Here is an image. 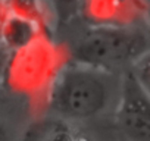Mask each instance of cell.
Wrapping results in <instances>:
<instances>
[{"label": "cell", "mask_w": 150, "mask_h": 141, "mask_svg": "<svg viewBox=\"0 0 150 141\" xmlns=\"http://www.w3.org/2000/svg\"><path fill=\"white\" fill-rule=\"evenodd\" d=\"M8 57H9V51L0 47V81H2L3 74H5L6 63H8Z\"/></svg>", "instance_id": "obj_11"}, {"label": "cell", "mask_w": 150, "mask_h": 141, "mask_svg": "<svg viewBox=\"0 0 150 141\" xmlns=\"http://www.w3.org/2000/svg\"><path fill=\"white\" fill-rule=\"evenodd\" d=\"M129 72L134 75L140 87L150 96V51L146 53L132 68Z\"/></svg>", "instance_id": "obj_9"}, {"label": "cell", "mask_w": 150, "mask_h": 141, "mask_svg": "<svg viewBox=\"0 0 150 141\" xmlns=\"http://www.w3.org/2000/svg\"><path fill=\"white\" fill-rule=\"evenodd\" d=\"M3 97V84H2V81H0V99Z\"/></svg>", "instance_id": "obj_13"}, {"label": "cell", "mask_w": 150, "mask_h": 141, "mask_svg": "<svg viewBox=\"0 0 150 141\" xmlns=\"http://www.w3.org/2000/svg\"><path fill=\"white\" fill-rule=\"evenodd\" d=\"M116 75L69 62L52 82L46 103L65 121H86L102 115L110 104Z\"/></svg>", "instance_id": "obj_1"}, {"label": "cell", "mask_w": 150, "mask_h": 141, "mask_svg": "<svg viewBox=\"0 0 150 141\" xmlns=\"http://www.w3.org/2000/svg\"><path fill=\"white\" fill-rule=\"evenodd\" d=\"M24 141H90L81 131H78L69 121L60 118H49L33 122Z\"/></svg>", "instance_id": "obj_6"}, {"label": "cell", "mask_w": 150, "mask_h": 141, "mask_svg": "<svg viewBox=\"0 0 150 141\" xmlns=\"http://www.w3.org/2000/svg\"><path fill=\"white\" fill-rule=\"evenodd\" d=\"M115 129L121 141H150V96L129 70L119 81Z\"/></svg>", "instance_id": "obj_4"}, {"label": "cell", "mask_w": 150, "mask_h": 141, "mask_svg": "<svg viewBox=\"0 0 150 141\" xmlns=\"http://www.w3.org/2000/svg\"><path fill=\"white\" fill-rule=\"evenodd\" d=\"M88 27H138L149 13L146 0H83L80 12Z\"/></svg>", "instance_id": "obj_5"}, {"label": "cell", "mask_w": 150, "mask_h": 141, "mask_svg": "<svg viewBox=\"0 0 150 141\" xmlns=\"http://www.w3.org/2000/svg\"><path fill=\"white\" fill-rule=\"evenodd\" d=\"M9 140V132H8V128L6 125L0 121V141H8Z\"/></svg>", "instance_id": "obj_12"}, {"label": "cell", "mask_w": 150, "mask_h": 141, "mask_svg": "<svg viewBox=\"0 0 150 141\" xmlns=\"http://www.w3.org/2000/svg\"><path fill=\"white\" fill-rule=\"evenodd\" d=\"M13 16L24 19L47 34H53V9L47 0H8Z\"/></svg>", "instance_id": "obj_7"}, {"label": "cell", "mask_w": 150, "mask_h": 141, "mask_svg": "<svg viewBox=\"0 0 150 141\" xmlns=\"http://www.w3.org/2000/svg\"><path fill=\"white\" fill-rule=\"evenodd\" d=\"M57 21L65 22L80 12L83 0H47Z\"/></svg>", "instance_id": "obj_8"}, {"label": "cell", "mask_w": 150, "mask_h": 141, "mask_svg": "<svg viewBox=\"0 0 150 141\" xmlns=\"http://www.w3.org/2000/svg\"><path fill=\"white\" fill-rule=\"evenodd\" d=\"M9 18H11V11H9V6H8V0H0V37H2V31H3Z\"/></svg>", "instance_id": "obj_10"}, {"label": "cell", "mask_w": 150, "mask_h": 141, "mask_svg": "<svg viewBox=\"0 0 150 141\" xmlns=\"http://www.w3.org/2000/svg\"><path fill=\"white\" fill-rule=\"evenodd\" d=\"M150 51V31L138 27H88L71 60L103 72L125 74Z\"/></svg>", "instance_id": "obj_2"}, {"label": "cell", "mask_w": 150, "mask_h": 141, "mask_svg": "<svg viewBox=\"0 0 150 141\" xmlns=\"http://www.w3.org/2000/svg\"><path fill=\"white\" fill-rule=\"evenodd\" d=\"M69 62L71 49L56 41L53 34H40L9 51L2 84L6 82L21 96L43 94L46 99L52 82Z\"/></svg>", "instance_id": "obj_3"}]
</instances>
